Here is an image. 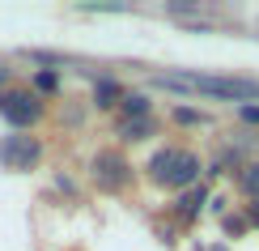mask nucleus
I'll list each match as a JSON object with an SVG mask.
<instances>
[{
    "label": "nucleus",
    "instance_id": "1",
    "mask_svg": "<svg viewBox=\"0 0 259 251\" xmlns=\"http://www.w3.org/2000/svg\"><path fill=\"white\" fill-rule=\"evenodd\" d=\"M153 85L196 98H221V102L246 106L259 102V77H230V73H157Z\"/></svg>",
    "mask_w": 259,
    "mask_h": 251
},
{
    "label": "nucleus",
    "instance_id": "2",
    "mask_svg": "<svg viewBox=\"0 0 259 251\" xmlns=\"http://www.w3.org/2000/svg\"><path fill=\"white\" fill-rule=\"evenodd\" d=\"M145 174L153 188H166V192H187L200 183L204 174V162L196 149H183V145H161L153 149V158L145 162Z\"/></svg>",
    "mask_w": 259,
    "mask_h": 251
},
{
    "label": "nucleus",
    "instance_id": "3",
    "mask_svg": "<svg viewBox=\"0 0 259 251\" xmlns=\"http://www.w3.org/2000/svg\"><path fill=\"white\" fill-rule=\"evenodd\" d=\"M0 115H5V124L13 128V132H26V128H34L42 115H47V102L34 94V90H17V85H9L5 94H0Z\"/></svg>",
    "mask_w": 259,
    "mask_h": 251
},
{
    "label": "nucleus",
    "instance_id": "4",
    "mask_svg": "<svg viewBox=\"0 0 259 251\" xmlns=\"http://www.w3.org/2000/svg\"><path fill=\"white\" fill-rule=\"evenodd\" d=\"M42 162V140L30 132H13V136H0V166L5 170H38Z\"/></svg>",
    "mask_w": 259,
    "mask_h": 251
},
{
    "label": "nucleus",
    "instance_id": "5",
    "mask_svg": "<svg viewBox=\"0 0 259 251\" xmlns=\"http://www.w3.org/2000/svg\"><path fill=\"white\" fill-rule=\"evenodd\" d=\"M94 179H98L106 192H123L127 183L136 179V174H132V162H127L123 154H115V149H102V154L94 158Z\"/></svg>",
    "mask_w": 259,
    "mask_h": 251
},
{
    "label": "nucleus",
    "instance_id": "6",
    "mask_svg": "<svg viewBox=\"0 0 259 251\" xmlns=\"http://www.w3.org/2000/svg\"><path fill=\"white\" fill-rule=\"evenodd\" d=\"M208 200H212V196H208V188H204V183H196V188L179 192V200H175V217H179L183 226H187V222H196V217H200V209H204Z\"/></svg>",
    "mask_w": 259,
    "mask_h": 251
},
{
    "label": "nucleus",
    "instance_id": "7",
    "mask_svg": "<svg viewBox=\"0 0 259 251\" xmlns=\"http://www.w3.org/2000/svg\"><path fill=\"white\" fill-rule=\"evenodd\" d=\"M119 102H123V85L115 77H98L94 81V106H98V111H115Z\"/></svg>",
    "mask_w": 259,
    "mask_h": 251
},
{
    "label": "nucleus",
    "instance_id": "8",
    "mask_svg": "<svg viewBox=\"0 0 259 251\" xmlns=\"http://www.w3.org/2000/svg\"><path fill=\"white\" fill-rule=\"evenodd\" d=\"M119 115L123 119H153V102H149V94H123Z\"/></svg>",
    "mask_w": 259,
    "mask_h": 251
},
{
    "label": "nucleus",
    "instance_id": "9",
    "mask_svg": "<svg viewBox=\"0 0 259 251\" xmlns=\"http://www.w3.org/2000/svg\"><path fill=\"white\" fill-rule=\"evenodd\" d=\"M153 132H157L153 119H123V124H119V140H127V145H136V140H149Z\"/></svg>",
    "mask_w": 259,
    "mask_h": 251
},
{
    "label": "nucleus",
    "instance_id": "10",
    "mask_svg": "<svg viewBox=\"0 0 259 251\" xmlns=\"http://www.w3.org/2000/svg\"><path fill=\"white\" fill-rule=\"evenodd\" d=\"M238 192H242L251 204H259V158L246 162V166L238 170Z\"/></svg>",
    "mask_w": 259,
    "mask_h": 251
},
{
    "label": "nucleus",
    "instance_id": "11",
    "mask_svg": "<svg viewBox=\"0 0 259 251\" xmlns=\"http://www.w3.org/2000/svg\"><path fill=\"white\" fill-rule=\"evenodd\" d=\"M60 90V73L51 68V64H42V68L34 73V94L42 98V94H56Z\"/></svg>",
    "mask_w": 259,
    "mask_h": 251
},
{
    "label": "nucleus",
    "instance_id": "12",
    "mask_svg": "<svg viewBox=\"0 0 259 251\" xmlns=\"http://www.w3.org/2000/svg\"><path fill=\"white\" fill-rule=\"evenodd\" d=\"M221 230H225V238H242L246 230H251V222H246V213H225Z\"/></svg>",
    "mask_w": 259,
    "mask_h": 251
},
{
    "label": "nucleus",
    "instance_id": "13",
    "mask_svg": "<svg viewBox=\"0 0 259 251\" xmlns=\"http://www.w3.org/2000/svg\"><path fill=\"white\" fill-rule=\"evenodd\" d=\"M175 124L179 128H204V124H208V115L196 111V106H175Z\"/></svg>",
    "mask_w": 259,
    "mask_h": 251
},
{
    "label": "nucleus",
    "instance_id": "14",
    "mask_svg": "<svg viewBox=\"0 0 259 251\" xmlns=\"http://www.w3.org/2000/svg\"><path fill=\"white\" fill-rule=\"evenodd\" d=\"M234 115H238V124H246V128H259V102H246V106H234Z\"/></svg>",
    "mask_w": 259,
    "mask_h": 251
},
{
    "label": "nucleus",
    "instance_id": "15",
    "mask_svg": "<svg viewBox=\"0 0 259 251\" xmlns=\"http://www.w3.org/2000/svg\"><path fill=\"white\" fill-rule=\"evenodd\" d=\"M242 213H246V222H251V230H259V204H246Z\"/></svg>",
    "mask_w": 259,
    "mask_h": 251
},
{
    "label": "nucleus",
    "instance_id": "16",
    "mask_svg": "<svg viewBox=\"0 0 259 251\" xmlns=\"http://www.w3.org/2000/svg\"><path fill=\"white\" fill-rule=\"evenodd\" d=\"M9 81H13V68H5V64H0V94L9 90Z\"/></svg>",
    "mask_w": 259,
    "mask_h": 251
}]
</instances>
